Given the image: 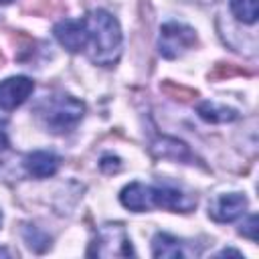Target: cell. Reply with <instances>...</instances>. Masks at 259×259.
Returning a JSON list of instances; mask_svg holds the SVG:
<instances>
[{"instance_id": "14", "label": "cell", "mask_w": 259, "mask_h": 259, "mask_svg": "<svg viewBox=\"0 0 259 259\" xmlns=\"http://www.w3.org/2000/svg\"><path fill=\"white\" fill-rule=\"evenodd\" d=\"M231 12L239 22L255 24L259 16V6L257 0H231Z\"/></svg>"}, {"instance_id": "13", "label": "cell", "mask_w": 259, "mask_h": 259, "mask_svg": "<svg viewBox=\"0 0 259 259\" xmlns=\"http://www.w3.org/2000/svg\"><path fill=\"white\" fill-rule=\"evenodd\" d=\"M198 115L204 121H212V123H225V121H233L237 119V111L227 107V105H217L212 101H204L198 105Z\"/></svg>"}, {"instance_id": "15", "label": "cell", "mask_w": 259, "mask_h": 259, "mask_svg": "<svg viewBox=\"0 0 259 259\" xmlns=\"http://www.w3.org/2000/svg\"><path fill=\"white\" fill-rule=\"evenodd\" d=\"M22 237H24L26 245L36 253H42V251H47L51 247V237L45 231H40L38 227H34V225H26L22 229Z\"/></svg>"}, {"instance_id": "18", "label": "cell", "mask_w": 259, "mask_h": 259, "mask_svg": "<svg viewBox=\"0 0 259 259\" xmlns=\"http://www.w3.org/2000/svg\"><path fill=\"white\" fill-rule=\"evenodd\" d=\"M57 0H28V8L36 14H47V12H53Z\"/></svg>"}, {"instance_id": "22", "label": "cell", "mask_w": 259, "mask_h": 259, "mask_svg": "<svg viewBox=\"0 0 259 259\" xmlns=\"http://www.w3.org/2000/svg\"><path fill=\"white\" fill-rule=\"evenodd\" d=\"M0 257H10V253H8L4 247H0Z\"/></svg>"}, {"instance_id": "9", "label": "cell", "mask_w": 259, "mask_h": 259, "mask_svg": "<svg viewBox=\"0 0 259 259\" xmlns=\"http://www.w3.org/2000/svg\"><path fill=\"white\" fill-rule=\"evenodd\" d=\"M59 156L47 150H36L24 158V168L34 178H49L59 170Z\"/></svg>"}, {"instance_id": "26", "label": "cell", "mask_w": 259, "mask_h": 259, "mask_svg": "<svg viewBox=\"0 0 259 259\" xmlns=\"http://www.w3.org/2000/svg\"><path fill=\"white\" fill-rule=\"evenodd\" d=\"M0 225H2V212H0Z\"/></svg>"}, {"instance_id": "10", "label": "cell", "mask_w": 259, "mask_h": 259, "mask_svg": "<svg viewBox=\"0 0 259 259\" xmlns=\"http://www.w3.org/2000/svg\"><path fill=\"white\" fill-rule=\"evenodd\" d=\"M119 200H121V204L125 208L134 210V212L150 210L152 208V202H150V186L148 184H142V182H132V184H127L121 190Z\"/></svg>"}, {"instance_id": "23", "label": "cell", "mask_w": 259, "mask_h": 259, "mask_svg": "<svg viewBox=\"0 0 259 259\" xmlns=\"http://www.w3.org/2000/svg\"><path fill=\"white\" fill-rule=\"evenodd\" d=\"M196 2H200V4H208V2H214V0H196Z\"/></svg>"}, {"instance_id": "8", "label": "cell", "mask_w": 259, "mask_h": 259, "mask_svg": "<svg viewBox=\"0 0 259 259\" xmlns=\"http://www.w3.org/2000/svg\"><path fill=\"white\" fill-rule=\"evenodd\" d=\"M245 210H247V196L241 192H231V194L219 196L210 204L208 214L217 223H231L241 214H245Z\"/></svg>"}, {"instance_id": "24", "label": "cell", "mask_w": 259, "mask_h": 259, "mask_svg": "<svg viewBox=\"0 0 259 259\" xmlns=\"http://www.w3.org/2000/svg\"><path fill=\"white\" fill-rule=\"evenodd\" d=\"M2 65H4V55L0 53V67H2Z\"/></svg>"}, {"instance_id": "21", "label": "cell", "mask_w": 259, "mask_h": 259, "mask_svg": "<svg viewBox=\"0 0 259 259\" xmlns=\"http://www.w3.org/2000/svg\"><path fill=\"white\" fill-rule=\"evenodd\" d=\"M223 255H235V257H241V253H239V251H233V249H225V251L219 253V257H223Z\"/></svg>"}, {"instance_id": "3", "label": "cell", "mask_w": 259, "mask_h": 259, "mask_svg": "<svg viewBox=\"0 0 259 259\" xmlns=\"http://www.w3.org/2000/svg\"><path fill=\"white\" fill-rule=\"evenodd\" d=\"M87 255L89 257H130V255H134V249H132V241L121 225L105 223L97 229Z\"/></svg>"}, {"instance_id": "19", "label": "cell", "mask_w": 259, "mask_h": 259, "mask_svg": "<svg viewBox=\"0 0 259 259\" xmlns=\"http://www.w3.org/2000/svg\"><path fill=\"white\" fill-rule=\"evenodd\" d=\"M239 233H241V235H245V237H249L251 241H257V217H255V214H251V217L241 225Z\"/></svg>"}, {"instance_id": "5", "label": "cell", "mask_w": 259, "mask_h": 259, "mask_svg": "<svg viewBox=\"0 0 259 259\" xmlns=\"http://www.w3.org/2000/svg\"><path fill=\"white\" fill-rule=\"evenodd\" d=\"M152 208H168L174 212H190L196 206V198L174 186H150Z\"/></svg>"}, {"instance_id": "1", "label": "cell", "mask_w": 259, "mask_h": 259, "mask_svg": "<svg viewBox=\"0 0 259 259\" xmlns=\"http://www.w3.org/2000/svg\"><path fill=\"white\" fill-rule=\"evenodd\" d=\"M89 57L95 65L111 67L121 55V28L107 10H91L85 18Z\"/></svg>"}, {"instance_id": "11", "label": "cell", "mask_w": 259, "mask_h": 259, "mask_svg": "<svg viewBox=\"0 0 259 259\" xmlns=\"http://www.w3.org/2000/svg\"><path fill=\"white\" fill-rule=\"evenodd\" d=\"M152 152L158 158H172V160H180L186 164H194V154L188 150V146L176 138H160L154 146Z\"/></svg>"}, {"instance_id": "4", "label": "cell", "mask_w": 259, "mask_h": 259, "mask_svg": "<svg viewBox=\"0 0 259 259\" xmlns=\"http://www.w3.org/2000/svg\"><path fill=\"white\" fill-rule=\"evenodd\" d=\"M196 45V32L194 28L182 24V22H166L160 26V40L158 49L160 55L166 59H176L188 49Z\"/></svg>"}, {"instance_id": "12", "label": "cell", "mask_w": 259, "mask_h": 259, "mask_svg": "<svg viewBox=\"0 0 259 259\" xmlns=\"http://www.w3.org/2000/svg\"><path fill=\"white\" fill-rule=\"evenodd\" d=\"M152 253L154 257H184V241L168 233H156V237L152 239Z\"/></svg>"}, {"instance_id": "25", "label": "cell", "mask_w": 259, "mask_h": 259, "mask_svg": "<svg viewBox=\"0 0 259 259\" xmlns=\"http://www.w3.org/2000/svg\"><path fill=\"white\" fill-rule=\"evenodd\" d=\"M12 0H0V4H10Z\"/></svg>"}, {"instance_id": "16", "label": "cell", "mask_w": 259, "mask_h": 259, "mask_svg": "<svg viewBox=\"0 0 259 259\" xmlns=\"http://www.w3.org/2000/svg\"><path fill=\"white\" fill-rule=\"evenodd\" d=\"M162 91H164L168 97L178 99V101H188V99H192V97L196 95V91H192V89H188V87H184V85H176V83H172V81L162 83Z\"/></svg>"}, {"instance_id": "6", "label": "cell", "mask_w": 259, "mask_h": 259, "mask_svg": "<svg viewBox=\"0 0 259 259\" xmlns=\"http://www.w3.org/2000/svg\"><path fill=\"white\" fill-rule=\"evenodd\" d=\"M57 40L71 53H81L87 49V26H85V20H77V18H65L61 22L55 24L53 28Z\"/></svg>"}, {"instance_id": "20", "label": "cell", "mask_w": 259, "mask_h": 259, "mask_svg": "<svg viewBox=\"0 0 259 259\" xmlns=\"http://www.w3.org/2000/svg\"><path fill=\"white\" fill-rule=\"evenodd\" d=\"M8 148V138H6V121L0 119V150Z\"/></svg>"}, {"instance_id": "17", "label": "cell", "mask_w": 259, "mask_h": 259, "mask_svg": "<svg viewBox=\"0 0 259 259\" xmlns=\"http://www.w3.org/2000/svg\"><path fill=\"white\" fill-rule=\"evenodd\" d=\"M245 71L235 67L233 63H217V67L210 73V79H225V77H233V75H243Z\"/></svg>"}, {"instance_id": "2", "label": "cell", "mask_w": 259, "mask_h": 259, "mask_svg": "<svg viewBox=\"0 0 259 259\" xmlns=\"http://www.w3.org/2000/svg\"><path fill=\"white\" fill-rule=\"evenodd\" d=\"M83 113H85V105L79 99L65 93L45 97L36 105V115L40 123L55 134H63L75 127L81 121Z\"/></svg>"}, {"instance_id": "7", "label": "cell", "mask_w": 259, "mask_h": 259, "mask_svg": "<svg viewBox=\"0 0 259 259\" xmlns=\"http://www.w3.org/2000/svg\"><path fill=\"white\" fill-rule=\"evenodd\" d=\"M34 89V81L18 75V77H8L4 81H0V109L10 111L16 109L18 105H22L28 95Z\"/></svg>"}]
</instances>
